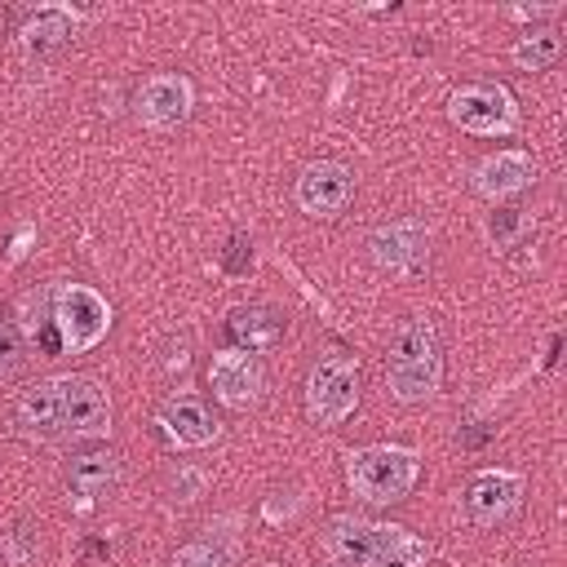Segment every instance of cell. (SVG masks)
I'll use <instances>...</instances> for the list:
<instances>
[{
    "label": "cell",
    "instance_id": "7a4b0ae2",
    "mask_svg": "<svg viewBox=\"0 0 567 567\" xmlns=\"http://www.w3.org/2000/svg\"><path fill=\"white\" fill-rule=\"evenodd\" d=\"M385 385L399 403H425L443 385V346L430 319L399 323L385 359Z\"/></svg>",
    "mask_w": 567,
    "mask_h": 567
},
{
    "label": "cell",
    "instance_id": "2e32d148",
    "mask_svg": "<svg viewBox=\"0 0 567 567\" xmlns=\"http://www.w3.org/2000/svg\"><path fill=\"white\" fill-rule=\"evenodd\" d=\"M230 332L239 350H270L284 337V315L275 306H239L230 315Z\"/></svg>",
    "mask_w": 567,
    "mask_h": 567
},
{
    "label": "cell",
    "instance_id": "30bf717a",
    "mask_svg": "<svg viewBox=\"0 0 567 567\" xmlns=\"http://www.w3.org/2000/svg\"><path fill=\"white\" fill-rule=\"evenodd\" d=\"M208 390H213L226 408L244 412V408H252V403L261 399L266 372H261V363H257L252 350L230 346V350H217V354L208 359Z\"/></svg>",
    "mask_w": 567,
    "mask_h": 567
},
{
    "label": "cell",
    "instance_id": "ba28073f",
    "mask_svg": "<svg viewBox=\"0 0 567 567\" xmlns=\"http://www.w3.org/2000/svg\"><path fill=\"white\" fill-rule=\"evenodd\" d=\"M368 252L390 275H416L430 266V226L425 221H385L368 235Z\"/></svg>",
    "mask_w": 567,
    "mask_h": 567
},
{
    "label": "cell",
    "instance_id": "44dd1931",
    "mask_svg": "<svg viewBox=\"0 0 567 567\" xmlns=\"http://www.w3.org/2000/svg\"><path fill=\"white\" fill-rule=\"evenodd\" d=\"M22 368H27V346H22V332H18L9 319H0V381L18 377Z\"/></svg>",
    "mask_w": 567,
    "mask_h": 567
},
{
    "label": "cell",
    "instance_id": "7c38bea8",
    "mask_svg": "<svg viewBox=\"0 0 567 567\" xmlns=\"http://www.w3.org/2000/svg\"><path fill=\"white\" fill-rule=\"evenodd\" d=\"M195 106V89L186 75L177 71H155L142 80L137 97H133V111L146 128H177Z\"/></svg>",
    "mask_w": 567,
    "mask_h": 567
},
{
    "label": "cell",
    "instance_id": "9a60e30c",
    "mask_svg": "<svg viewBox=\"0 0 567 567\" xmlns=\"http://www.w3.org/2000/svg\"><path fill=\"white\" fill-rule=\"evenodd\" d=\"M13 416H18V430L31 439H62V381L49 377V381L31 385L18 399Z\"/></svg>",
    "mask_w": 567,
    "mask_h": 567
},
{
    "label": "cell",
    "instance_id": "e0dca14e",
    "mask_svg": "<svg viewBox=\"0 0 567 567\" xmlns=\"http://www.w3.org/2000/svg\"><path fill=\"white\" fill-rule=\"evenodd\" d=\"M115 474H120V465H115L111 452H80V456L66 465V483H71L80 496L106 492V487L115 483Z\"/></svg>",
    "mask_w": 567,
    "mask_h": 567
},
{
    "label": "cell",
    "instance_id": "6da1fadb",
    "mask_svg": "<svg viewBox=\"0 0 567 567\" xmlns=\"http://www.w3.org/2000/svg\"><path fill=\"white\" fill-rule=\"evenodd\" d=\"M319 545L337 567H425L430 563V540L416 536L412 527L368 523L354 514H337L323 527Z\"/></svg>",
    "mask_w": 567,
    "mask_h": 567
},
{
    "label": "cell",
    "instance_id": "4fadbf2b",
    "mask_svg": "<svg viewBox=\"0 0 567 567\" xmlns=\"http://www.w3.org/2000/svg\"><path fill=\"white\" fill-rule=\"evenodd\" d=\"M532 182H536V159L527 151H496V155L478 159L474 177H470V186L483 199H509V195L527 190Z\"/></svg>",
    "mask_w": 567,
    "mask_h": 567
},
{
    "label": "cell",
    "instance_id": "5b68a950",
    "mask_svg": "<svg viewBox=\"0 0 567 567\" xmlns=\"http://www.w3.org/2000/svg\"><path fill=\"white\" fill-rule=\"evenodd\" d=\"M359 408V359L350 354H323L306 377V416L315 425H341Z\"/></svg>",
    "mask_w": 567,
    "mask_h": 567
},
{
    "label": "cell",
    "instance_id": "52a82bcc",
    "mask_svg": "<svg viewBox=\"0 0 567 567\" xmlns=\"http://www.w3.org/2000/svg\"><path fill=\"white\" fill-rule=\"evenodd\" d=\"M354 195V173L341 164V159H315L301 168L297 186H292V199L306 217H319V221H332L346 213Z\"/></svg>",
    "mask_w": 567,
    "mask_h": 567
},
{
    "label": "cell",
    "instance_id": "d6986e66",
    "mask_svg": "<svg viewBox=\"0 0 567 567\" xmlns=\"http://www.w3.org/2000/svg\"><path fill=\"white\" fill-rule=\"evenodd\" d=\"M173 567H235V545H226V540H217V536L186 540V545L173 554Z\"/></svg>",
    "mask_w": 567,
    "mask_h": 567
},
{
    "label": "cell",
    "instance_id": "ffe728a7",
    "mask_svg": "<svg viewBox=\"0 0 567 567\" xmlns=\"http://www.w3.org/2000/svg\"><path fill=\"white\" fill-rule=\"evenodd\" d=\"M66 35H71V27H66L62 13H35V18L22 27V49H27V53H49V49H58Z\"/></svg>",
    "mask_w": 567,
    "mask_h": 567
},
{
    "label": "cell",
    "instance_id": "277c9868",
    "mask_svg": "<svg viewBox=\"0 0 567 567\" xmlns=\"http://www.w3.org/2000/svg\"><path fill=\"white\" fill-rule=\"evenodd\" d=\"M53 328L62 350L89 354L111 332V301L89 284H58L53 288Z\"/></svg>",
    "mask_w": 567,
    "mask_h": 567
},
{
    "label": "cell",
    "instance_id": "ac0fdd59",
    "mask_svg": "<svg viewBox=\"0 0 567 567\" xmlns=\"http://www.w3.org/2000/svg\"><path fill=\"white\" fill-rule=\"evenodd\" d=\"M558 53H563V40L554 27H536V31L518 35V44L509 49L514 66H523V71H545V66H554Z\"/></svg>",
    "mask_w": 567,
    "mask_h": 567
},
{
    "label": "cell",
    "instance_id": "9c48e42d",
    "mask_svg": "<svg viewBox=\"0 0 567 567\" xmlns=\"http://www.w3.org/2000/svg\"><path fill=\"white\" fill-rule=\"evenodd\" d=\"M58 381H62V439H102L111 430V394L80 372H66Z\"/></svg>",
    "mask_w": 567,
    "mask_h": 567
},
{
    "label": "cell",
    "instance_id": "8992f818",
    "mask_svg": "<svg viewBox=\"0 0 567 567\" xmlns=\"http://www.w3.org/2000/svg\"><path fill=\"white\" fill-rule=\"evenodd\" d=\"M447 120L474 137H505L518 128V102L505 84H465L447 97Z\"/></svg>",
    "mask_w": 567,
    "mask_h": 567
},
{
    "label": "cell",
    "instance_id": "3957f363",
    "mask_svg": "<svg viewBox=\"0 0 567 567\" xmlns=\"http://www.w3.org/2000/svg\"><path fill=\"white\" fill-rule=\"evenodd\" d=\"M421 478V456L412 447L394 443H372L346 456V483L359 501L368 505H394L403 501Z\"/></svg>",
    "mask_w": 567,
    "mask_h": 567
},
{
    "label": "cell",
    "instance_id": "5bb4252c",
    "mask_svg": "<svg viewBox=\"0 0 567 567\" xmlns=\"http://www.w3.org/2000/svg\"><path fill=\"white\" fill-rule=\"evenodd\" d=\"M155 421H159V430H164L177 447H208V443H217V434H221L217 416H213L199 399H190V394L164 399L159 412H155Z\"/></svg>",
    "mask_w": 567,
    "mask_h": 567
},
{
    "label": "cell",
    "instance_id": "8fae6325",
    "mask_svg": "<svg viewBox=\"0 0 567 567\" xmlns=\"http://www.w3.org/2000/svg\"><path fill=\"white\" fill-rule=\"evenodd\" d=\"M523 505V478L514 470H478L465 487V514L474 527H501Z\"/></svg>",
    "mask_w": 567,
    "mask_h": 567
}]
</instances>
